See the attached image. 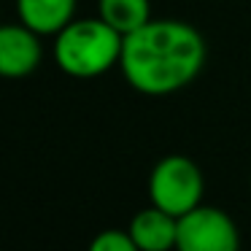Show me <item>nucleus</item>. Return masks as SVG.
I'll return each instance as SVG.
<instances>
[{"instance_id": "423d86ee", "label": "nucleus", "mask_w": 251, "mask_h": 251, "mask_svg": "<svg viewBox=\"0 0 251 251\" xmlns=\"http://www.w3.org/2000/svg\"><path fill=\"white\" fill-rule=\"evenodd\" d=\"M127 229L141 251H168L178 240V219L157 205L138 211Z\"/></svg>"}, {"instance_id": "20e7f679", "label": "nucleus", "mask_w": 251, "mask_h": 251, "mask_svg": "<svg viewBox=\"0 0 251 251\" xmlns=\"http://www.w3.org/2000/svg\"><path fill=\"white\" fill-rule=\"evenodd\" d=\"M240 246V235L235 222L224 211L211 205H195L178 216V240L181 251H235Z\"/></svg>"}, {"instance_id": "39448f33", "label": "nucleus", "mask_w": 251, "mask_h": 251, "mask_svg": "<svg viewBox=\"0 0 251 251\" xmlns=\"http://www.w3.org/2000/svg\"><path fill=\"white\" fill-rule=\"evenodd\" d=\"M41 35L25 22L0 25V78H25L41 65Z\"/></svg>"}, {"instance_id": "f257e3e1", "label": "nucleus", "mask_w": 251, "mask_h": 251, "mask_svg": "<svg viewBox=\"0 0 251 251\" xmlns=\"http://www.w3.org/2000/svg\"><path fill=\"white\" fill-rule=\"evenodd\" d=\"M202 65L205 41L178 19H149L122 41V76L143 95L178 92L200 76Z\"/></svg>"}, {"instance_id": "7ed1b4c3", "label": "nucleus", "mask_w": 251, "mask_h": 251, "mask_svg": "<svg viewBox=\"0 0 251 251\" xmlns=\"http://www.w3.org/2000/svg\"><path fill=\"white\" fill-rule=\"evenodd\" d=\"M205 192V178L202 170L184 154H170L162 157L151 168L149 176V200L151 205L173 213L176 219L192 211L202 202Z\"/></svg>"}, {"instance_id": "f03ea898", "label": "nucleus", "mask_w": 251, "mask_h": 251, "mask_svg": "<svg viewBox=\"0 0 251 251\" xmlns=\"http://www.w3.org/2000/svg\"><path fill=\"white\" fill-rule=\"evenodd\" d=\"M125 35L105 19H73L54 35V60L73 78H95L119 65Z\"/></svg>"}, {"instance_id": "0eeeda50", "label": "nucleus", "mask_w": 251, "mask_h": 251, "mask_svg": "<svg viewBox=\"0 0 251 251\" xmlns=\"http://www.w3.org/2000/svg\"><path fill=\"white\" fill-rule=\"evenodd\" d=\"M17 14L38 35H57L73 22L76 0H17Z\"/></svg>"}, {"instance_id": "6e6552de", "label": "nucleus", "mask_w": 251, "mask_h": 251, "mask_svg": "<svg viewBox=\"0 0 251 251\" xmlns=\"http://www.w3.org/2000/svg\"><path fill=\"white\" fill-rule=\"evenodd\" d=\"M98 11L100 19H105L122 35H127L151 19V3L149 0H100Z\"/></svg>"}, {"instance_id": "1a4fd4ad", "label": "nucleus", "mask_w": 251, "mask_h": 251, "mask_svg": "<svg viewBox=\"0 0 251 251\" xmlns=\"http://www.w3.org/2000/svg\"><path fill=\"white\" fill-rule=\"evenodd\" d=\"M92 251H135V240H132L130 229H103L100 235H95L92 243H89Z\"/></svg>"}]
</instances>
